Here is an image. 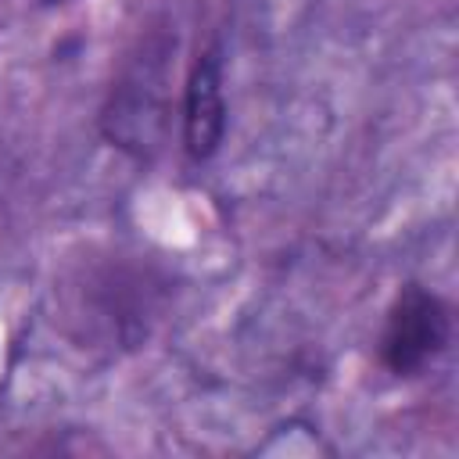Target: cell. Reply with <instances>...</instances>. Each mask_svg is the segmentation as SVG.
<instances>
[{
  "label": "cell",
  "instance_id": "2",
  "mask_svg": "<svg viewBox=\"0 0 459 459\" xmlns=\"http://www.w3.org/2000/svg\"><path fill=\"white\" fill-rule=\"evenodd\" d=\"M226 133V97H222V57L204 50L186 79L183 93V147L194 161H204L219 151Z\"/></svg>",
  "mask_w": 459,
  "mask_h": 459
},
{
  "label": "cell",
  "instance_id": "1",
  "mask_svg": "<svg viewBox=\"0 0 459 459\" xmlns=\"http://www.w3.org/2000/svg\"><path fill=\"white\" fill-rule=\"evenodd\" d=\"M448 333L452 319L445 301L420 283H405L387 312L380 359L394 377H416L445 351Z\"/></svg>",
  "mask_w": 459,
  "mask_h": 459
}]
</instances>
